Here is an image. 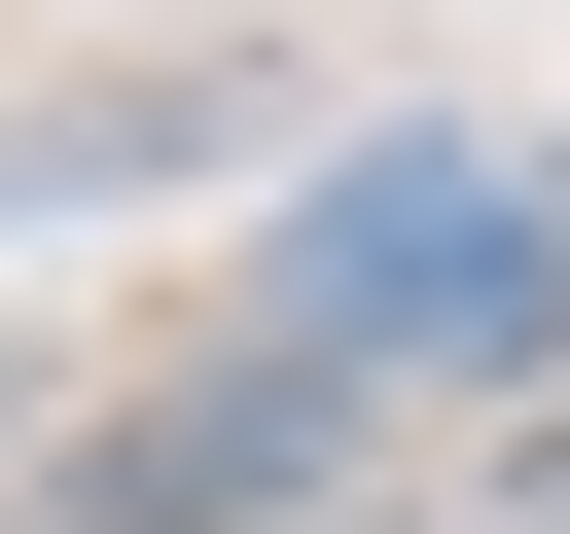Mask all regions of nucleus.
<instances>
[{
  "mask_svg": "<svg viewBox=\"0 0 570 534\" xmlns=\"http://www.w3.org/2000/svg\"><path fill=\"white\" fill-rule=\"evenodd\" d=\"M285 356H570V178L534 142H356L285 214Z\"/></svg>",
  "mask_w": 570,
  "mask_h": 534,
  "instance_id": "f257e3e1",
  "label": "nucleus"
},
{
  "mask_svg": "<svg viewBox=\"0 0 570 534\" xmlns=\"http://www.w3.org/2000/svg\"><path fill=\"white\" fill-rule=\"evenodd\" d=\"M356 498V356H178V392H107V463H71V534H321Z\"/></svg>",
  "mask_w": 570,
  "mask_h": 534,
  "instance_id": "f03ea898",
  "label": "nucleus"
},
{
  "mask_svg": "<svg viewBox=\"0 0 570 534\" xmlns=\"http://www.w3.org/2000/svg\"><path fill=\"white\" fill-rule=\"evenodd\" d=\"M534 534H570V392H534Z\"/></svg>",
  "mask_w": 570,
  "mask_h": 534,
  "instance_id": "7ed1b4c3",
  "label": "nucleus"
}]
</instances>
